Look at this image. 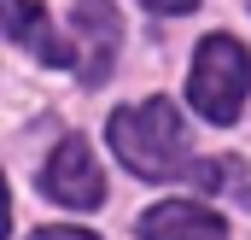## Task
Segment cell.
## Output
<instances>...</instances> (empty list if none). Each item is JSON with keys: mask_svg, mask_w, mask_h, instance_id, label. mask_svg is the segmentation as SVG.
Instances as JSON below:
<instances>
[{"mask_svg": "<svg viewBox=\"0 0 251 240\" xmlns=\"http://www.w3.org/2000/svg\"><path fill=\"white\" fill-rule=\"evenodd\" d=\"M76 30L111 53V41H117V6L111 0H76Z\"/></svg>", "mask_w": 251, "mask_h": 240, "instance_id": "8992f818", "label": "cell"}, {"mask_svg": "<svg viewBox=\"0 0 251 240\" xmlns=\"http://www.w3.org/2000/svg\"><path fill=\"white\" fill-rule=\"evenodd\" d=\"M251 94V53L234 35H204L193 53V76H187V100L204 123H234L246 112Z\"/></svg>", "mask_w": 251, "mask_h": 240, "instance_id": "7a4b0ae2", "label": "cell"}, {"mask_svg": "<svg viewBox=\"0 0 251 240\" xmlns=\"http://www.w3.org/2000/svg\"><path fill=\"white\" fill-rule=\"evenodd\" d=\"M0 6H6V35L18 47H35V59H47V64H70L76 59V47L53 35L47 6H35V0H0Z\"/></svg>", "mask_w": 251, "mask_h": 240, "instance_id": "5b68a950", "label": "cell"}, {"mask_svg": "<svg viewBox=\"0 0 251 240\" xmlns=\"http://www.w3.org/2000/svg\"><path fill=\"white\" fill-rule=\"evenodd\" d=\"M140 6H152V12H193L199 0H140Z\"/></svg>", "mask_w": 251, "mask_h": 240, "instance_id": "ba28073f", "label": "cell"}, {"mask_svg": "<svg viewBox=\"0 0 251 240\" xmlns=\"http://www.w3.org/2000/svg\"><path fill=\"white\" fill-rule=\"evenodd\" d=\"M41 187H47V199H59L70 211H94L105 199V176H100V158L88 152V141H76V135L59 141L41 170Z\"/></svg>", "mask_w": 251, "mask_h": 240, "instance_id": "3957f363", "label": "cell"}, {"mask_svg": "<svg viewBox=\"0 0 251 240\" xmlns=\"http://www.w3.org/2000/svg\"><path fill=\"white\" fill-rule=\"evenodd\" d=\"M29 240H100V235H88V229H41V235H29Z\"/></svg>", "mask_w": 251, "mask_h": 240, "instance_id": "52a82bcc", "label": "cell"}, {"mask_svg": "<svg viewBox=\"0 0 251 240\" xmlns=\"http://www.w3.org/2000/svg\"><path fill=\"white\" fill-rule=\"evenodd\" d=\"M140 240H228V223L204 205L187 199H164L140 217Z\"/></svg>", "mask_w": 251, "mask_h": 240, "instance_id": "277c9868", "label": "cell"}, {"mask_svg": "<svg viewBox=\"0 0 251 240\" xmlns=\"http://www.w3.org/2000/svg\"><path fill=\"white\" fill-rule=\"evenodd\" d=\"M105 135H111V152L146 181H170L187 170V123L170 100H140V106L111 112Z\"/></svg>", "mask_w": 251, "mask_h": 240, "instance_id": "6da1fadb", "label": "cell"}]
</instances>
